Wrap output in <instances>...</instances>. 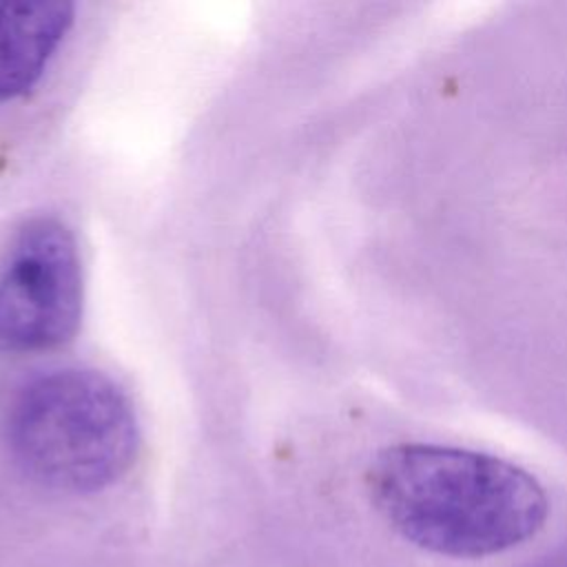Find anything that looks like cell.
<instances>
[{"mask_svg": "<svg viewBox=\"0 0 567 567\" xmlns=\"http://www.w3.org/2000/svg\"><path fill=\"white\" fill-rule=\"evenodd\" d=\"M368 485L405 540L443 556L505 551L532 538L547 516V496L532 474L463 447H388L374 458Z\"/></svg>", "mask_w": 567, "mask_h": 567, "instance_id": "obj_1", "label": "cell"}, {"mask_svg": "<svg viewBox=\"0 0 567 567\" xmlns=\"http://www.w3.org/2000/svg\"><path fill=\"white\" fill-rule=\"evenodd\" d=\"M4 441L20 470L58 492L113 485L135 461L140 425L126 392L91 368H55L11 399Z\"/></svg>", "mask_w": 567, "mask_h": 567, "instance_id": "obj_2", "label": "cell"}, {"mask_svg": "<svg viewBox=\"0 0 567 567\" xmlns=\"http://www.w3.org/2000/svg\"><path fill=\"white\" fill-rule=\"evenodd\" d=\"M82 308V261L71 228L55 215L24 219L0 255V352L69 343Z\"/></svg>", "mask_w": 567, "mask_h": 567, "instance_id": "obj_3", "label": "cell"}, {"mask_svg": "<svg viewBox=\"0 0 567 567\" xmlns=\"http://www.w3.org/2000/svg\"><path fill=\"white\" fill-rule=\"evenodd\" d=\"M75 7L58 0H0V102L24 95L73 24Z\"/></svg>", "mask_w": 567, "mask_h": 567, "instance_id": "obj_4", "label": "cell"}, {"mask_svg": "<svg viewBox=\"0 0 567 567\" xmlns=\"http://www.w3.org/2000/svg\"><path fill=\"white\" fill-rule=\"evenodd\" d=\"M540 567H567V547L554 554L549 560H545Z\"/></svg>", "mask_w": 567, "mask_h": 567, "instance_id": "obj_5", "label": "cell"}]
</instances>
